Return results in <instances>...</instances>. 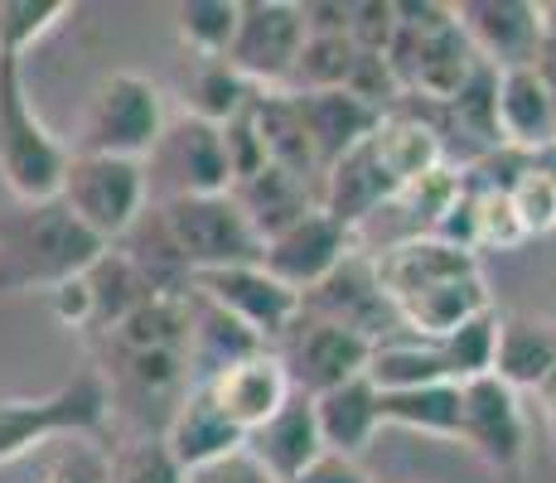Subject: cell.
Masks as SVG:
<instances>
[{"instance_id":"obj_32","label":"cell","mask_w":556,"mask_h":483,"mask_svg":"<svg viewBox=\"0 0 556 483\" xmlns=\"http://www.w3.org/2000/svg\"><path fill=\"white\" fill-rule=\"evenodd\" d=\"M169 15L189 59H228V45L238 35V0H179Z\"/></svg>"},{"instance_id":"obj_47","label":"cell","mask_w":556,"mask_h":483,"mask_svg":"<svg viewBox=\"0 0 556 483\" xmlns=\"http://www.w3.org/2000/svg\"><path fill=\"white\" fill-rule=\"evenodd\" d=\"M528 165L538 169V175H547L552 185H556V141H552V145H542V150H532V155H528Z\"/></svg>"},{"instance_id":"obj_10","label":"cell","mask_w":556,"mask_h":483,"mask_svg":"<svg viewBox=\"0 0 556 483\" xmlns=\"http://www.w3.org/2000/svg\"><path fill=\"white\" fill-rule=\"evenodd\" d=\"M194 295H203L208 305H218L223 315H232L242 329H252L266 348H276L286 329L301 319V295L286 290L262 262L203 271V276H194Z\"/></svg>"},{"instance_id":"obj_3","label":"cell","mask_w":556,"mask_h":483,"mask_svg":"<svg viewBox=\"0 0 556 483\" xmlns=\"http://www.w3.org/2000/svg\"><path fill=\"white\" fill-rule=\"evenodd\" d=\"M112 421V392L98 368H83L73 382L45 396H0V465H15L29 449H45L63 435L102 440Z\"/></svg>"},{"instance_id":"obj_34","label":"cell","mask_w":556,"mask_h":483,"mask_svg":"<svg viewBox=\"0 0 556 483\" xmlns=\"http://www.w3.org/2000/svg\"><path fill=\"white\" fill-rule=\"evenodd\" d=\"M354 63H358V49L349 35H305V49L295 59L291 88L286 92H339V88H349Z\"/></svg>"},{"instance_id":"obj_2","label":"cell","mask_w":556,"mask_h":483,"mask_svg":"<svg viewBox=\"0 0 556 483\" xmlns=\"http://www.w3.org/2000/svg\"><path fill=\"white\" fill-rule=\"evenodd\" d=\"M73 150L45 126L25 88V63L0 59V185L15 203L59 199Z\"/></svg>"},{"instance_id":"obj_29","label":"cell","mask_w":556,"mask_h":483,"mask_svg":"<svg viewBox=\"0 0 556 483\" xmlns=\"http://www.w3.org/2000/svg\"><path fill=\"white\" fill-rule=\"evenodd\" d=\"M556 368V325L552 319L504 315L494 343V378L513 392H532Z\"/></svg>"},{"instance_id":"obj_23","label":"cell","mask_w":556,"mask_h":483,"mask_svg":"<svg viewBox=\"0 0 556 483\" xmlns=\"http://www.w3.org/2000/svg\"><path fill=\"white\" fill-rule=\"evenodd\" d=\"M160 155L175 169V193H232V169L218 126L179 116L175 126H165Z\"/></svg>"},{"instance_id":"obj_12","label":"cell","mask_w":556,"mask_h":483,"mask_svg":"<svg viewBox=\"0 0 556 483\" xmlns=\"http://www.w3.org/2000/svg\"><path fill=\"white\" fill-rule=\"evenodd\" d=\"M354 252H358L354 232L339 228L325 208H309L301 223H291V228L276 232V238L262 246V266L286 290L305 295V290H315L344 256H354Z\"/></svg>"},{"instance_id":"obj_8","label":"cell","mask_w":556,"mask_h":483,"mask_svg":"<svg viewBox=\"0 0 556 483\" xmlns=\"http://www.w3.org/2000/svg\"><path fill=\"white\" fill-rule=\"evenodd\" d=\"M459 445L494 474H518L528 459V411L494 372L459 382Z\"/></svg>"},{"instance_id":"obj_21","label":"cell","mask_w":556,"mask_h":483,"mask_svg":"<svg viewBox=\"0 0 556 483\" xmlns=\"http://www.w3.org/2000/svg\"><path fill=\"white\" fill-rule=\"evenodd\" d=\"M248 455H252L271 479H281V483L301 479L305 469L315 465L319 455H325V440H319L315 406H309V396L295 392L291 402H286L281 411H276L271 421L262 425V431H252V435H248Z\"/></svg>"},{"instance_id":"obj_25","label":"cell","mask_w":556,"mask_h":483,"mask_svg":"<svg viewBox=\"0 0 556 483\" xmlns=\"http://www.w3.org/2000/svg\"><path fill=\"white\" fill-rule=\"evenodd\" d=\"M484 309H494L489 281H484V271H469L397 305V329H406L412 339H445L459 325H469L475 315H484Z\"/></svg>"},{"instance_id":"obj_41","label":"cell","mask_w":556,"mask_h":483,"mask_svg":"<svg viewBox=\"0 0 556 483\" xmlns=\"http://www.w3.org/2000/svg\"><path fill=\"white\" fill-rule=\"evenodd\" d=\"M218 131H223V150H228L232 189H238L242 179H252L256 169H266V150H262V136H256V126H252V112L232 116V122L218 126Z\"/></svg>"},{"instance_id":"obj_6","label":"cell","mask_w":556,"mask_h":483,"mask_svg":"<svg viewBox=\"0 0 556 483\" xmlns=\"http://www.w3.org/2000/svg\"><path fill=\"white\" fill-rule=\"evenodd\" d=\"M146 199H151V175H146L141 160L78 155V150H73L59 203L102 246H116L146 218Z\"/></svg>"},{"instance_id":"obj_26","label":"cell","mask_w":556,"mask_h":483,"mask_svg":"<svg viewBox=\"0 0 556 483\" xmlns=\"http://www.w3.org/2000/svg\"><path fill=\"white\" fill-rule=\"evenodd\" d=\"M232 199H238L242 218L252 223V232L262 238V246L276 238V232H286L291 223H301L309 208H319V189L305 185V179L286 175V169L266 165L256 169L252 179H242L238 189H232Z\"/></svg>"},{"instance_id":"obj_13","label":"cell","mask_w":556,"mask_h":483,"mask_svg":"<svg viewBox=\"0 0 556 483\" xmlns=\"http://www.w3.org/2000/svg\"><path fill=\"white\" fill-rule=\"evenodd\" d=\"M455 25L484 68H538V0H459Z\"/></svg>"},{"instance_id":"obj_24","label":"cell","mask_w":556,"mask_h":483,"mask_svg":"<svg viewBox=\"0 0 556 483\" xmlns=\"http://www.w3.org/2000/svg\"><path fill=\"white\" fill-rule=\"evenodd\" d=\"M378 402H382V392H378V386H372L368 378H354V382L334 386V392L309 396V406H315L319 440H325L329 455L358 459L363 449L372 445V435L382 431Z\"/></svg>"},{"instance_id":"obj_5","label":"cell","mask_w":556,"mask_h":483,"mask_svg":"<svg viewBox=\"0 0 556 483\" xmlns=\"http://www.w3.org/2000/svg\"><path fill=\"white\" fill-rule=\"evenodd\" d=\"M155 218L194 276L262 262V238L242 218L232 193H169L155 208Z\"/></svg>"},{"instance_id":"obj_17","label":"cell","mask_w":556,"mask_h":483,"mask_svg":"<svg viewBox=\"0 0 556 483\" xmlns=\"http://www.w3.org/2000/svg\"><path fill=\"white\" fill-rule=\"evenodd\" d=\"M494 126H498V150H532L556 141V92L538 68H508L498 73L494 88Z\"/></svg>"},{"instance_id":"obj_43","label":"cell","mask_w":556,"mask_h":483,"mask_svg":"<svg viewBox=\"0 0 556 483\" xmlns=\"http://www.w3.org/2000/svg\"><path fill=\"white\" fill-rule=\"evenodd\" d=\"M189 483H281V479H271L262 465L248 455V445L238 449V455H228V459H218L213 469H203V474H194Z\"/></svg>"},{"instance_id":"obj_16","label":"cell","mask_w":556,"mask_h":483,"mask_svg":"<svg viewBox=\"0 0 556 483\" xmlns=\"http://www.w3.org/2000/svg\"><path fill=\"white\" fill-rule=\"evenodd\" d=\"M203 386H208L213 402H218V411L228 416L242 435L262 431V425L295 396L291 372L281 368V358H276L271 348H262V353H252V358L232 363V368H223L218 378L203 382Z\"/></svg>"},{"instance_id":"obj_18","label":"cell","mask_w":556,"mask_h":483,"mask_svg":"<svg viewBox=\"0 0 556 483\" xmlns=\"http://www.w3.org/2000/svg\"><path fill=\"white\" fill-rule=\"evenodd\" d=\"M368 150L378 155L382 175L402 189L421 185L426 175H435V169L445 165V136L441 126L431 122V116L412 112L406 102H397L388 116L378 122V131L368 136Z\"/></svg>"},{"instance_id":"obj_33","label":"cell","mask_w":556,"mask_h":483,"mask_svg":"<svg viewBox=\"0 0 556 483\" xmlns=\"http://www.w3.org/2000/svg\"><path fill=\"white\" fill-rule=\"evenodd\" d=\"M73 15V0H0V59L25 63Z\"/></svg>"},{"instance_id":"obj_40","label":"cell","mask_w":556,"mask_h":483,"mask_svg":"<svg viewBox=\"0 0 556 483\" xmlns=\"http://www.w3.org/2000/svg\"><path fill=\"white\" fill-rule=\"evenodd\" d=\"M392 35H397L392 0H349V39L358 53H388Z\"/></svg>"},{"instance_id":"obj_31","label":"cell","mask_w":556,"mask_h":483,"mask_svg":"<svg viewBox=\"0 0 556 483\" xmlns=\"http://www.w3.org/2000/svg\"><path fill=\"white\" fill-rule=\"evenodd\" d=\"M378 392H412V386H431V382H451L445 358L435 348V339H378L368 353V372H363Z\"/></svg>"},{"instance_id":"obj_44","label":"cell","mask_w":556,"mask_h":483,"mask_svg":"<svg viewBox=\"0 0 556 483\" xmlns=\"http://www.w3.org/2000/svg\"><path fill=\"white\" fill-rule=\"evenodd\" d=\"M291 483H372V479L363 474V465H358V459L329 455V449H325V455H319L315 465H309L301 479H291Z\"/></svg>"},{"instance_id":"obj_7","label":"cell","mask_w":556,"mask_h":483,"mask_svg":"<svg viewBox=\"0 0 556 483\" xmlns=\"http://www.w3.org/2000/svg\"><path fill=\"white\" fill-rule=\"evenodd\" d=\"M301 49H305V15L295 0H238V35L228 45V63L256 92L291 88Z\"/></svg>"},{"instance_id":"obj_15","label":"cell","mask_w":556,"mask_h":483,"mask_svg":"<svg viewBox=\"0 0 556 483\" xmlns=\"http://www.w3.org/2000/svg\"><path fill=\"white\" fill-rule=\"evenodd\" d=\"M372 256V276H378L382 295H388L392 315L406 300L426 295L441 281H455V276H469L479 271V256L475 252H459V246H445L426 232H412V238L382 246V252H368Z\"/></svg>"},{"instance_id":"obj_19","label":"cell","mask_w":556,"mask_h":483,"mask_svg":"<svg viewBox=\"0 0 556 483\" xmlns=\"http://www.w3.org/2000/svg\"><path fill=\"white\" fill-rule=\"evenodd\" d=\"M291 97H295V112H301V126L309 136V150H315V160H319V175H325L329 165H339L349 150H358L382 122V112H372L368 102H358V97L344 88L339 92H291Z\"/></svg>"},{"instance_id":"obj_30","label":"cell","mask_w":556,"mask_h":483,"mask_svg":"<svg viewBox=\"0 0 556 483\" xmlns=\"http://www.w3.org/2000/svg\"><path fill=\"white\" fill-rule=\"evenodd\" d=\"M378 416L382 425H397V431L426 440H459V386L431 382V386H412V392H382Z\"/></svg>"},{"instance_id":"obj_48","label":"cell","mask_w":556,"mask_h":483,"mask_svg":"<svg viewBox=\"0 0 556 483\" xmlns=\"http://www.w3.org/2000/svg\"><path fill=\"white\" fill-rule=\"evenodd\" d=\"M552 281H556V276H552Z\"/></svg>"},{"instance_id":"obj_9","label":"cell","mask_w":556,"mask_h":483,"mask_svg":"<svg viewBox=\"0 0 556 483\" xmlns=\"http://www.w3.org/2000/svg\"><path fill=\"white\" fill-rule=\"evenodd\" d=\"M271 353L281 358V368L291 372L295 392L319 396V392H334V386L363 378V372H368L372 343L363 334H354V329H339V325H325V319L301 315Z\"/></svg>"},{"instance_id":"obj_4","label":"cell","mask_w":556,"mask_h":483,"mask_svg":"<svg viewBox=\"0 0 556 483\" xmlns=\"http://www.w3.org/2000/svg\"><path fill=\"white\" fill-rule=\"evenodd\" d=\"M165 97L151 78L141 73H106L92 88L88 106H83L78 136H73V150L78 155H116V160H141L155 155L160 141H165Z\"/></svg>"},{"instance_id":"obj_46","label":"cell","mask_w":556,"mask_h":483,"mask_svg":"<svg viewBox=\"0 0 556 483\" xmlns=\"http://www.w3.org/2000/svg\"><path fill=\"white\" fill-rule=\"evenodd\" d=\"M532 396H538V416H542V435H547V449L556 459V368L532 386Z\"/></svg>"},{"instance_id":"obj_39","label":"cell","mask_w":556,"mask_h":483,"mask_svg":"<svg viewBox=\"0 0 556 483\" xmlns=\"http://www.w3.org/2000/svg\"><path fill=\"white\" fill-rule=\"evenodd\" d=\"M465 179L479 189V252H484V246L513 252V246L528 242V232H522V223H518V213H513L508 193L498 189V185H479L469 169H465Z\"/></svg>"},{"instance_id":"obj_27","label":"cell","mask_w":556,"mask_h":483,"mask_svg":"<svg viewBox=\"0 0 556 483\" xmlns=\"http://www.w3.org/2000/svg\"><path fill=\"white\" fill-rule=\"evenodd\" d=\"M175 88H179V102H185V116L208 126H228L232 116L248 112L256 97V88L228 59H185Z\"/></svg>"},{"instance_id":"obj_45","label":"cell","mask_w":556,"mask_h":483,"mask_svg":"<svg viewBox=\"0 0 556 483\" xmlns=\"http://www.w3.org/2000/svg\"><path fill=\"white\" fill-rule=\"evenodd\" d=\"M538 73L556 88V0H538Z\"/></svg>"},{"instance_id":"obj_42","label":"cell","mask_w":556,"mask_h":483,"mask_svg":"<svg viewBox=\"0 0 556 483\" xmlns=\"http://www.w3.org/2000/svg\"><path fill=\"white\" fill-rule=\"evenodd\" d=\"M49 305H53V315H59V325L78 329V334L92 329V295H88V281H83V276L63 281L59 290H49Z\"/></svg>"},{"instance_id":"obj_49","label":"cell","mask_w":556,"mask_h":483,"mask_svg":"<svg viewBox=\"0 0 556 483\" xmlns=\"http://www.w3.org/2000/svg\"><path fill=\"white\" fill-rule=\"evenodd\" d=\"M552 92H556V88H552Z\"/></svg>"},{"instance_id":"obj_20","label":"cell","mask_w":556,"mask_h":483,"mask_svg":"<svg viewBox=\"0 0 556 483\" xmlns=\"http://www.w3.org/2000/svg\"><path fill=\"white\" fill-rule=\"evenodd\" d=\"M392 199H397V185L382 175V165L368 150V141L358 150H349L339 165H329L325 175H319V208H325L339 228L354 232V238H358L363 223H368L372 213L388 208Z\"/></svg>"},{"instance_id":"obj_28","label":"cell","mask_w":556,"mask_h":483,"mask_svg":"<svg viewBox=\"0 0 556 483\" xmlns=\"http://www.w3.org/2000/svg\"><path fill=\"white\" fill-rule=\"evenodd\" d=\"M248 112H252L256 136H262L266 165L286 169V175H295V179H305V185L319 189V160H315V150H309L301 112H295V97L291 92H256Z\"/></svg>"},{"instance_id":"obj_11","label":"cell","mask_w":556,"mask_h":483,"mask_svg":"<svg viewBox=\"0 0 556 483\" xmlns=\"http://www.w3.org/2000/svg\"><path fill=\"white\" fill-rule=\"evenodd\" d=\"M301 315L325 319V325L354 329L368 343L388 339V329H397V315H392L388 295H382L378 276H372V256L354 252L334 266L315 290L301 295Z\"/></svg>"},{"instance_id":"obj_36","label":"cell","mask_w":556,"mask_h":483,"mask_svg":"<svg viewBox=\"0 0 556 483\" xmlns=\"http://www.w3.org/2000/svg\"><path fill=\"white\" fill-rule=\"evenodd\" d=\"M106 483H189V474L175 465L160 435H131L126 445L112 449Z\"/></svg>"},{"instance_id":"obj_22","label":"cell","mask_w":556,"mask_h":483,"mask_svg":"<svg viewBox=\"0 0 556 483\" xmlns=\"http://www.w3.org/2000/svg\"><path fill=\"white\" fill-rule=\"evenodd\" d=\"M266 343L242 329L232 315H223L218 305H208L203 295L189 290V339H185V363H189V386L194 382H213L223 368L262 353Z\"/></svg>"},{"instance_id":"obj_38","label":"cell","mask_w":556,"mask_h":483,"mask_svg":"<svg viewBox=\"0 0 556 483\" xmlns=\"http://www.w3.org/2000/svg\"><path fill=\"white\" fill-rule=\"evenodd\" d=\"M106 469H112V455H106L98 440L63 435V440H53V455L39 483H106Z\"/></svg>"},{"instance_id":"obj_14","label":"cell","mask_w":556,"mask_h":483,"mask_svg":"<svg viewBox=\"0 0 556 483\" xmlns=\"http://www.w3.org/2000/svg\"><path fill=\"white\" fill-rule=\"evenodd\" d=\"M160 440H165V449L175 455V465L185 469L189 479L248 445V435L218 411V402H213V392L203 382L179 392V402L169 406V421H165V431H160Z\"/></svg>"},{"instance_id":"obj_35","label":"cell","mask_w":556,"mask_h":483,"mask_svg":"<svg viewBox=\"0 0 556 483\" xmlns=\"http://www.w3.org/2000/svg\"><path fill=\"white\" fill-rule=\"evenodd\" d=\"M498 325H504V315H498V309H484V315H475L469 325H459L455 334L435 339V348H441L445 372H451L455 386L459 382H475V378H489V372H494Z\"/></svg>"},{"instance_id":"obj_1","label":"cell","mask_w":556,"mask_h":483,"mask_svg":"<svg viewBox=\"0 0 556 483\" xmlns=\"http://www.w3.org/2000/svg\"><path fill=\"white\" fill-rule=\"evenodd\" d=\"M106 246L63 208L49 203H15L0 218V295H29V290H59L83 276Z\"/></svg>"},{"instance_id":"obj_37","label":"cell","mask_w":556,"mask_h":483,"mask_svg":"<svg viewBox=\"0 0 556 483\" xmlns=\"http://www.w3.org/2000/svg\"><path fill=\"white\" fill-rule=\"evenodd\" d=\"M504 193H508V203H513V213H518L528 238H547V232H556V185L528 165V155H518Z\"/></svg>"}]
</instances>
